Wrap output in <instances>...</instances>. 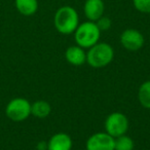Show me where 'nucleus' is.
<instances>
[{"mask_svg":"<svg viewBox=\"0 0 150 150\" xmlns=\"http://www.w3.org/2000/svg\"><path fill=\"white\" fill-rule=\"evenodd\" d=\"M38 150H47V142H40L37 145Z\"/></svg>","mask_w":150,"mask_h":150,"instance_id":"17","label":"nucleus"},{"mask_svg":"<svg viewBox=\"0 0 150 150\" xmlns=\"http://www.w3.org/2000/svg\"><path fill=\"white\" fill-rule=\"evenodd\" d=\"M138 100L141 106L150 109V80L143 82L138 91Z\"/></svg>","mask_w":150,"mask_h":150,"instance_id":"13","label":"nucleus"},{"mask_svg":"<svg viewBox=\"0 0 150 150\" xmlns=\"http://www.w3.org/2000/svg\"><path fill=\"white\" fill-rule=\"evenodd\" d=\"M17 11L25 17H30L37 13L38 0H15Z\"/></svg>","mask_w":150,"mask_h":150,"instance_id":"11","label":"nucleus"},{"mask_svg":"<svg viewBox=\"0 0 150 150\" xmlns=\"http://www.w3.org/2000/svg\"><path fill=\"white\" fill-rule=\"evenodd\" d=\"M134 7L142 13H150V0H133Z\"/></svg>","mask_w":150,"mask_h":150,"instance_id":"15","label":"nucleus"},{"mask_svg":"<svg viewBox=\"0 0 150 150\" xmlns=\"http://www.w3.org/2000/svg\"><path fill=\"white\" fill-rule=\"evenodd\" d=\"M144 36L139 30L136 29H127L120 35V43L125 50L129 52H136L143 47Z\"/></svg>","mask_w":150,"mask_h":150,"instance_id":"7","label":"nucleus"},{"mask_svg":"<svg viewBox=\"0 0 150 150\" xmlns=\"http://www.w3.org/2000/svg\"><path fill=\"white\" fill-rule=\"evenodd\" d=\"M52 112V106L44 100H38L31 104V114L37 118H46Z\"/></svg>","mask_w":150,"mask_h":150,"instance_id":"12","label":"nucleus"},{"mask_svg":"<svg viewBox=\"0 0 150 150\" xmlns=\"http://www.w3.org/2000/svg\"><path fill=\"white\" fill-rule=\"evenodd\" d=\"M129 125L127 115L121 112H112L105 119V132L115 139L127 134Z\"/></svg>","mask_w":150,"mask_h":150,"instance_id":"5","label":"nucleus"},{"mask_svg":"<svg viewBox=\"0 0 150 150\" xmlns=\"http://www.w3.org/2000/svg\"><path fill=\"white\" fill-rule=\"evenodd\" d=\"M65 59L73 66H81L86 62V52L77 44L69 46L65 52Z\"/></svg>","mask_w":150,"mask_h":150,"instance_id":"10","label":"nucleus"},{"mask_svg":"<svg viewBox=\"0 0 150 150\" xmlns=\"http://www.w3.org/2000/svg\"><path fill=\"white\" fill-rule=\"evenodd\" d=\"M105 4L103 0H86L83 5V13L88 21L97 22L104 16Z\"/></svg>","mask_w":150,"mask_h":150,"instance_id":"8","label":"nucleus"},{"mask_svg":"<svg viewBox=\"0 0 150 150\" xmlns=\"http://www.w3.org/2000/svg\"><path fill=\"white\" fill-rule=\"evenodd\" d=\"M5 113L11 120L24 121L31 115V103L25 98H15L8 102Z\"/></svg>","mask_w":150,"mask_h":150,"instance_id":"4","label":"nucleus"},{"mask_svg":"<svg viewBox=\"0 0 150 150\" xmlns=\"http://www.w3.org/2000/svg\"><path fill=\"white\" fill-rule=\"evenodd\" d=\"M86 150H114V138L106 132H99L90 136L86 143Z\"/></svg>","mask_w":150,"mask_h":150,"instance_id":"6","label":"nucleus"},{"mask_svg":"<svg viewBox=\"0 0 150 150\" xmlns=\"http://www.w3.org/2000/svg\"><path fill=\"white\" fill-rule=\"evenodd\" d=\"M96 24L99 29L101 30V32L107 31V30L110 29V27H111V20L109 19L108 17H104V16H103V17H101L100 19L96 22Z\"/></svg>","mask_w":150,"mask_h":150,"instance_id":"16","label":"nucleus"},{"mask_svg":"<svg viewBox=\"0 0 150 150\" xmlns=\"http://www.w3.org/2000/svg\"><path fill=\"white\" fill-rule=\"evenodd\" d=\"M134 148L135 143L127 134L114 139V150H134Z\"/></svg>","mask_w":150,"mask_h":150,"instance_id":"14","label":"nucleus"},{"mask_svg":"<svg viewBox=\"0 0 150 150\" xmlns=\"http://www.w3.org/2000/svg\"><path fill=\"white\" fill-rule=\"evenodd\" d=\"M114 58V50L107 42L96 43L86 52V63L93 68H103L109 65Z\"/></svg>","mask_w":150,"mask_h":150,"instance_id":"2","label":"nucleus"},{"mask_svg":"<svg viewBox=\"0 0 150 150\" xmlns=\"http://www.w3.org/2000/svg\"><path fill=\"white\" fill-rule=\"evenodd\" d=\"M54 24L59 33L64 35L73 34L79 25V16L74 7L65 5L56 11Z\"/></svg>","mask_w":150,"mask_h":150,"instance_id":"1","label":"nucleus"},{"mask_svg":"<svg viewBox=\"0 0 150 150\" xmlns=\"http://www.w3.org/2000/svg\"><path fill=\"white\" fill-rule=\"evenodd\" d=\"M73 142L66 133H57L47 142V150H71Z\"/></svg>","mask_w":150,"mask_h":150,"instance_id":"9","label":"nucleus"},{"mask_svg":"<svg viewBox=\"0 0 150 150\" xmlns=\"http://www.w3.org/2000/svg\"><path fill=\"white\" fill-rule=\"evenodd\" d=\"M73 34L76 44L84 50H88L99 42L101 30L98 28L96 22L86 21L79 24Z\"/></svg>","mask_w":150,"mask_h":150,"instance_id":"3","label":"nucleus"}]
</instances>
